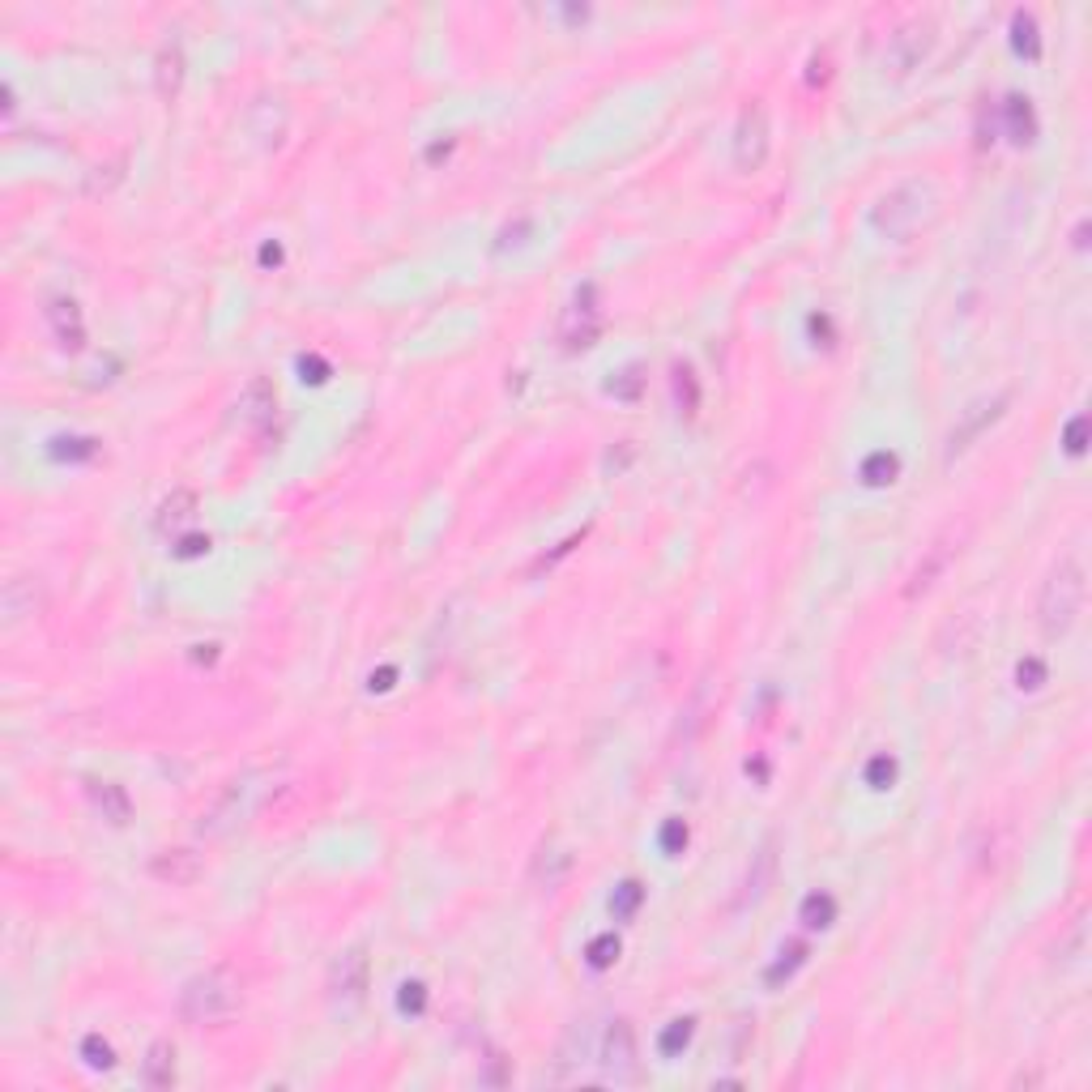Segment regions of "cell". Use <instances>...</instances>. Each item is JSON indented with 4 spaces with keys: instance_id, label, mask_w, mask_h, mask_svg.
<instances>
[{
    "instance_id": "cell-9",
    "label": "cell",
    "mask_w": 1092,
    "mask_h": 1092,
    "mask_svg": "<svg viewBox=\"0 0 1092 1092\" xmlns=\"http://www.w3.org/2000/svg\"><path fill=\"white\" fill-rule=\"evenodd\" d=\"M367 990V956L354 948L334 964V999L341 1003V1012H354L363 1003Z\"/></svg>"
},
{
    "instance_id": "cell-11",
    "label": "cell",
    "mask_w": 1092,
    "mask_h": 1092,
    "mask_svg": "<svg viewBox=\"0 0 1092 1092\" xmlns=\"http://www.w3.org/2000/svg\"><path fill=\"white\" fill-rule=\"evenodd\" d=\"M52 325H56V338H60V346H73L78 350L81 341H85V329H81V312H78V303L73 299H56L52 303Z\"/></svg>"
},
{
    "instance_id": "cell-22",
    "label": "cell",
    "mask_w": 1092,
    "mask_h": 1092,
    "mask_svg": "<svg viewBox=\"0 0 1092 1092\" xmlns=\"http://www.w3.org/2000/svg\"><path fill=\"white\" fill-rule=\"evenodd\" d=\"M636 901H641V883H623V897H619V913L628 917L636 910Z\"/></svg>"
},
{
    "instance_id": "cell-12",
    "label": "cell",
    "mask_w": 1092,
    "mask_h": 1092,
    "mask_svg": "<svg viewBox=\"0 0 1092 1092\" xmlns=\"http://www.w3.org/2000/svg\"><path fill=\"white\" fill-rule=\"evenodd\" d=\"M180 78H183V52H180V43L171 39V43H163V52H158V94H163L167 103L180 94Z\"/></svg>"
},
{
    "instance_id": "cell-7",
    "label": "cell",
    "mask_w": 1092,
    "mask_h": 1092,
    "mask_svg": "<svg viewBox=\"0 0 1092 1092\" xmlns=\"http://www.w3.org/2000/svg\"><path fill=\"white\" fill-rule=\"evenodd\" d=\"M598 329H602V308L594 303V286H585L572 299V308L563 312L559 338H563V346H568V350H581V346H589V341L598 338Z\"/></svg>"
},
{
    "instance_id": "cell-6",
    "label": "cell",
    "mask_w": 1092,
    "mask_h": 1092,
    "mask_svg": "<svg viewBox=\"0 0 1092 1092\" xmlns=\"http://www.w3.org/2000/svg\"><path fill=\"white\" fill-rule=\"evenodd\" d=\"M1003 406H1008V392H999V397H981V401H973L968 410H961V419H956V427L948 432V461L961 457V452L973 444V440L986 432L990 423L999 419Z\"/></svg>"
},
{
    "instance_id": "cell-17",
    "label": "cell",
    "mask_w": 1092,
    "mask_h": 1092,
    "mask_svg": "<svg viewBox=\"0 0 1092 1092\" xmlns=\"http://www.w3.org/2000/svg\"><path fill=\"white\" fill-rule=\"evenodd\" d=\"M832 913H837V901H832L828 892H815V897H806V905H803L806 926H828Z\"/></svg>"
},
{
    "instance_id": "cell-5",
    "label": "cell",
    "mask_w": 1092,
    "mask_h": 1092,
    "mask_svg": "<svg viewBox=\"0 0 1092 1092\" xmlns=\"http://www.w3.org/2000/svg\"><path fill=\"white\" fill-rule=\"evenodd\" d=\"M930 43H935V26L930 22H905L901 30L888 34V47H883V69L888 73H910L922 65V56L930 52Z\"/></svg>"
},
{
    "instance_id": "cell-19",
    "label": "cell",
    "mask_w": 1092,
    "mask_h": 1092,
    "mask_svg": "<svg viewBox=\"0 0 1092 1092\" xmlns=\"http://www.w3.org/2000/svg\"><path fill=\"white\" fill-rule=\"evenodd\" d=\"M687 1037H692V1020H674V1028L661 1037V1054H674L679 1046H687Z\"/></svg>"
},
{
    "instance_id": "cell-16",
    "label": "cell",
    "mask_w": 1092,
    "mask_h": 1092,
    "mask_svg": "<svg viewBox=\"0 0 1092 1092\" xmlns=\"http://www.w3.org/2000/svg\"><path fill=\"white\" fill-rule=\"evenodd\" d=\"M154 870H158L163 879H171V883H188V879L196 875V858H192L188 850H176L171 858H158Z\"/></svg>"
},
{
    "instance_id": "cell-4",
    "label": "cell",
    "mask_w": 1092,
    "mask_h": 1092,
    "mask_svg": "<svg viewBox=\"0 0 1092 1092\" xmlns=\"http://www.w3.org/2000/svg\"><path fill=\"white\" fill-rule=\"evenodd\" d=\"M768 158V107L752 98L739 112V129H734V167L759 171Z\"/></svg>"
},
{
    "instance_id": "cell-8",
    "label": "cell",
    "mask_w": 1092,
    "mask_h": 1092,
    "mask_svg": "<svg viewBox=\"0 0 1092 1092\" xmlns=\"http://www.w3.org/2000/svg\"><path fill=\"white\" fill-rule=\"evenodd\" d=\"M602 1066H606L610 1079H636V1033H632L628 1020H615L606 1028Z\"/></svg>"
},
{
    "instance_id": "cell-23",
    "label": "cell",
    "mask_w": 1092,
    "mask_h": 1092,
    "mask_svg": "<svg viewBox=\"0 0 1092 1092\" xmlns=\"http://www.w3.org/2000/svg\"><path fill=\"white\" fill-rule=\"evenodd\" d=\"M1041 674H1046V670H1041L1037 657L1024 661V666H1020V687H1041Z\"/></svg>"
},
{
    "instance_id": "cell-2",
    "label": "cell",
    "mask_w": 1092,
    "mask_h": 1092,
    "mask_svg": "<svg viewBox=\"0 0 1092 1092\" xmlns=\"http://www.w3.org/2000/svg\"><path fill=\"white\" fill-rule=\"evenodd\" d=\"M1079 606H1084V568H1079L1075 559H1063L1059 568L1050 572L1046 589H1041V602H1037L1041 632H1046V636H1063L1075 623Z\"/></svg>"
},
{
    "instance_id": "cell-24",
    "label": "cell",
    "mask_w": 1092,
    "mask_h": 1092,
    "mask_svg": "<svg viewBox=\"0 0 1092 1092\" xmlns=\"http://www.w3.org/2000/svg\"><path fill=\"white\" fill-rule=\"evenodd\" d=\"M610 952H619L615 939H598L594 943V964H610Z\"/></svg>"
},
{
    "instance_id": "cell-18",
    "label": "cell",
    "mask_w": 1092,
    "mask_h": 1092,
    "mask_svg": "<svg viewBox=\"0 0 1092 1092\" xmlns=\"http://www.w3.org/2000/svg\"><path fill=\"white\" fill-rule=\"evenodd\" d=\"M879 474H888V483H892V474H897V457L879 452V457H870V461L862 465V478H866V483H879Z\"/></svg>"
},
{
    "instance_id": "cell-1",
    "label": "cell",
    "mask_w": 1092,
    "mask_h": 1092,
    "mask_svg": "<svg viewBox=\"0 0 1092 1092\" xmlns=\"http://www.w3.org/2000/svg\"><path fill=\"white\" fill-rule=\"evenodd\" d=\"M180 1012L183 1020L192 1024H218V1020H231L239 1012V981L223 973V968H210V973L192 977L180 995Z\"/></svg>"
},
{
    "instance_id": "cell-26",
    "label": "cell",
    "mask_w": 1092,
    "mask_h": 1092,
    "mask_svg": "<svg viewBox=\"0 0 1092 1092\" xmlns=\"http://www.w3.org/2000/svg\"><path fill=\"white\" fill-rule=\"evenodd\" d=\"M1079 440H1084V419H1075V427H1071V444H1066V448H1071V452H1079V448H1084V444H1079Z\"/></svg>"
},
{
    "instance_id": "cell-21",
    "label": "cell",
    "mask_w": 1092,
    "mask_h": 1092,
    "mask_svg": "<svg viewBox=\"0 0 1092 1092\" xmlns=\"http://www.w3.org/2000/svg\"><path fill=\"white\" fill-rule=\"evenodd\" d=\"M85 1054H90V1063H94V1066H112V1050H107V1041L90 1037V1041H85Z\"/></svg>"
},
{
    "instance_id": "cell-25",
    "label": "cell",
    "mask_w": 1092,
    "mask_h": 1092,
    "mask_svg": "<svg viewBox=\"0 0 1092 1092\" xmlns=\"http://www.w3.org/2000/svg\"><path fill=\"white\" fill-rule=\"evenodd\" d=\"M401 1008H406V1012H410V1008L419 1012V1008H423V986H406V995H401Z\"/></svg>"
},
{
    "instance_id": "cell-20",
    "label": "cell",
    "mask_w": 1092,
    "mask_h": 1092,
    "mask_svg": "<svg viewBox=\"0 0 1092 1092\" xmlns=\"http://www.w3.org/2000/svg\"><path fill=\"white\" fill-rule=\"evenodd\" d=\"M610 392H615V397H636V392H641V367H628L623 380L610 385Z\"/></svg>"
},
{
    "instance_id": "cell-13",
    "label": "cell",
    "mask_w": 1092,
    "mask_h": 1092,
    "mask_svg": "<svg viewBox=\"0 0 1092 1092\" xmlns=\"http://www.w3.org/2000/svg\"><path fill=\"white\" fill-rule=\"evenodd\" d=\"M145 1084L150 1088H171L176 1084V1050L167 1041H154L150 1059H145Z\"/></svg>"
},
{
    "instance_id": "cell-10",
    "label": "cell",
    "mask_w": 1092,
    "mask_h": 1092,
    "mask_svg": "<svg viewBox=\"0 0 1092 1092\" xmlns=\"http://www.w3.org/2000/svg\"><path fill=\"white\" fill-rule=\"evenodd\" d=\"M274 410H278V392H274V385H269V380H252V385L243 389V397H239V414H243V419H248L252 427H265L269 419H274Z\"/></svg>"
},
{
    "instance_id": "cell-3",
    "label": "cell",
    "mask_w": 1092,
    "mask_h": 1092,
    "mask_svg": "<svg viewBox=\"0 0 1092 1092\" xmlns=\"http://www.w3.org/2000/svg\"><path fill=\"white\" fill-rule=\"evenodd\" d=\"M930 201H935V192H930L926 180L897 183V188H892L888 196H879V205H875V214H870V223H875L879 235L905 239V235H913V231L930 218Z\"/></svg>"
},
{
    "instance_id": "cell-15",
    "label": "cell",
    "mask_w": 1092,
    "mask_h": 1092,
    "mask_svg": "<svg viewBox=\"0 0 1092 1092\" xmlns=\"http://www.w3.org/2000/svg\"><path fill=\"white\" fill-rule=\"evenodd\" d=\"M192 508H196L192 491H176V495L163 504V512H158V525H163V530H180V525L192 521Z\"/></svg>"
},
{
    "instance_id": "cell-14",
    "label": "cell",
    "mask_w": 1092,
    "mask_h": 1092,
    "mask_svg": "<svg viewBox=\"0 0 1092 1092\" xmlns=\"http://www.w3.org/2000/svg\"><path fill=\"white\" fill-rule=\"evenodd\" d=\"M90 794H94L103 819H112V824H125V819H129V794L120 790L116 781H90Z\"/></svg>"
}]
</instances>
